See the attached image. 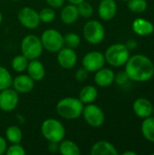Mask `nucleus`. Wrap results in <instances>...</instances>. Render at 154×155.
I'll return each instance as SVG.
<instances>
[{
	"label": "nucleus",
	"mask_w": 154,
	"mask_h": 155,
	"mask_svg": "<svg viewBox=\"0 0 154 155\" xmlns=\"http://www.w3.org/2000/svg\"><path fill=\"white\" fill-rule=\"evenodd\" d=\"M82 116L85 123L93 128L101 127L105 121V115L103 111L96 104H88L84 106Z\"/></svg>",
	"instance_id": "nucleus-8"
},
{
	"label": "nucleus",
	"mask_w": 154,
	"mask_h": 155,
	"mask_svg": "<svg viewBox=\"0 0 154 155\" xmlns=\"http://www.w3.org/2000/svg\"><path fill=\"white\" fill-rule=\"evenodd\" d=\"M58 152L62 155H79L81 150L79 146L71 140L64 139L59 143Z\"/></svg>",
	"instance_id": "nucleus-22"
},
{
	"label": "nucleus",
	"mask_w": 154,
	"mask_h": 155,
	"mask_svg": "<svg viewBox=\"0 0 154 155\" xmlns=\"http://www.w3.org/2000/svg\"><path fill=\"white\" fill-rule=\"evenodd\" d=\"M126 46L128 47V49H129V50H130L131 48L133 49V48L136 47V42H135V41H133V40H130V41L127 43Z\"/></svg>",
	"instance_id": "nucleus-37"
},
{
	"label": "nucleus",
	"mask_w": 154,
	"mask_h": 155,
	"mask_svg": "<svg viewBox=\"0 0 154 155\" xmlns=\"http://www.w3.org/2000/svg\"><path fill=\"white\" fill-rule=\"evenodd\" d=\"M27 74L34 81H42L45 76V68L41 61L38 59L30 60L26 68Z\"/></svg>",
	"instance_id": "nucleus-17"
},
{
	"label": "nucleus",
	"mask_w": 154,
	"mask_h": 155,
	"mask_svg": "<svg viewBox=\"0 0 154 155\" xmlns=\"http://www.w3.org/2000/svg\"><path fill=\"white\" fill-rule=\"evenodd\" d=\"M123 1H128V0H123Z\"/></svg>",
	"instance_id": "nucleus-43"
},
{
	"label": "nucleus",
	"mask_w": 154,
	"mask_h": 155,
	"mask_svg": "<svg viewBox=\"0 0 154 155\" xmlns=\"http://www.w3.org/2000/svg\"><path fill=\"white\" fill-rule=\"evenodd\" d=\"M64 44L65 47L76 49L81 44V37L76 33H68L64 35Z\"/></svg>",
	"instance_id": "nucleus-27"
},
{
	"label": "nucleus",
	"mask_w": 154,
	"mask_h": 155,
	"mask_svg": "<svg viewBox=\"0 0 154 155\" xmlns=\"http://www.w3.org/2000/svg\"><path fill=\"white\" fill-rule=\"evenodd\" d=\"M133 32L141 36L150 35L153 33V24L143 18H136L133 22Z\"/></svg>",
	"instance_id": "nucleus-20"
},
{
	"label": "nucleus",
	"mask_w": 154,
	"mask_h": 155,
	"mask_svg": "<svg viewBox=\"0 0 154 155\" xmlns=\"http://www.w3.org/2000/svg\"><path fill=\"white\" fill-rule=\"evenodd\" d=\"M5 139L10 143H21L23 140V132L16 125H10L5 130Z\"/></svg>",
	"instance_id": "nucleus-23"
},
{
	"label": "nucleus",
	"mask_w": 154,
	"mask_h": 155,
	"mask_svg": "<svg viewBox=\"0 0 154 155\" xmlns=\"http://www.w3.org/2000/svg\"><path fill=\"white\" fill-rule=\"evenodd\" d=\"M79 13L77 9V5H73V4H68L64 5L60 13V18L61 21L64 25H73L74 24L78 18H79Z\"/></svg>",
	"instance_id": "nucleus-19"
},
{
	"label": "nucleus",
	"mask_w": 154,
	"mask_h": 155,
	"mask_svg": "<svg viewBox=\"0 0 154 155\" xmlns=\"http://www.w3.org/2000/svg\"><path fill=\"white\" fill-rule=\"evenodd\" d=\"M5 154L7 155H25L26 152L20 143H12L7 147Z\"/></svg>",
	"instance_id": "nucleus-31"
},
{
	"label": "nucleus",
	"mask_w": 154,
	"mask_h": 155,
	"mask_svg": "<svg viewBox=\"0 0 154 155\" xmlns=\"http://www.w3.org/2000/svg\"><path fill=\"white\" fill-rule=\"evenodd\" d=\"M129 77L126 74L125 71H123V72H119L117 74H115L114 76V82L118 84V85H123L125 84L127 82H128Z\"/></svg>",
	"instance_id": "nucleus-33"
},
{
	"label": "nucleus",
	"mask_w": 154,
	"mask_h": 155,
	"mask_svg": "<svg viewBox=\"0 0 154 155\" xmlns=\"http://www.w3.org/2000/svg\"><path fill=\"white\" fill-rule=\"evenodd\" d=\"M34 81L25 74H20L13 78L12 86L18 94H28L34 88Z\"/></svg>",
	"instance_id": "nucleus-13"
},
{
	"label": "nucleus",
	"mask_w": 154,
	"mask_h": 155,
	"mask_svg": "<svg viewBox=\"0 0 154 155\" xmlns=\"http://www.w3.org/2000/svg\"><path fill=\"white\" fill-rule=\"evenodd\" d=\"M12 1H20V0H12Z\"/></svg>",
	"instance_id": "nucleus-42"
},
{
	"label": "nucleus",
	"mask_w": 154,
	"mask_h": 155,
	"mask_svg": "<svg viewBox=\"0 0 154 155\" xmlns=\"http://www.w3.org/2000/svg\"><path fill=\"white\" fill-rule=\"evenodd\" d=\"M84 104L77 97H64L58 101L55 106L57 114L65 120H76L82 116Z\"/></svg>",
	"instance_id": "nucleus-2"
},
{
	"label": "nucleus",
	"mask_w": 154,
	"mask_h": 155,
	"mask_svg": "<svg viewBox=\"0 0 154 155\" xmlns=\"http://www.w3.org/2000/svg\"><path fill=\"white\" fill-rule=\"evenodd\" d=\"M98 97V90L93 85H85L79 92L78 98L84 104L93 103Z\"/></svg>",
	"instance_id": "nucleus-21"
},
{
	"label": "nucleus",
	"mask_w": 154,
	"mask_h": 155,
	"mask_svg": "<svg viewBox=\"0 0 154 155\" xmlns=\"http://www.w3.org/2000/svg\"><path fill=\"white\" fill-rule=\"evenodd\" d=\"M90 153L92 155H118L116 148L105 140L94 143L91 147Z\"/></svg>",
	"instance_id": "nucleus-18"
},
{
	"label": "nucleus",
	"mask_w": 154,
	"mask_h": 155,
	"mask_svg": "<svg viewBox=\"0 0 154 155\" xmlns=\"http://www.w3.org/2000/svg\"><path fill=\"white\" fill-rule=\"evenodd\" d=\"M58 148H59V143H49L48 151L50 153H54L58 152Z\"/></svg>",
	"instance_id": "nucleus-36"
},
{
	"label": "nucleus",
	"mask_w": 154,
	"mask_h": 155,
	"mask_svg": "<svg viewBox=\"0 0 154 155\" xmlns=\"http://www.w3.org/2000/svg\"><path fill=\"white\" fill-rule=\"evenodd\" d=\"M152 104L146 98H138L133 104L134 114L141 118H146L152 114Z\"/></svg>",
	"instance_id": "nucleus-15"
},
{
	"label": "nucleus",
	"mask_w": 154,
	"mask_h": 155,
	"mask_svg": "<svg viewBox=\"0 0 154 155\" xmlns=\"http://www.w3.org/2000/svg\"><path fill=\"white\" fill-rule=\"evenodd\" d=\"M104 54L105 62L113 67H120L126 64L130 58V50L123 44H113L110 45Z\"/></svg>",
	"instance_id": "nucleus-4"
},
{
	"label": "nucleus",
	"mask_w": 154,
	"mask_h": 155,
	"mask_svg": "<svg viewBox=\"0 0 154 155\" xmlns=\"http://www.w3.org/2000/svg\"><path fill=\"white\" fill-rule=\"evenodd\" d=\"M77 9H78L79 15L83 18L88 19L93 15V5L90 3L86 2L85 0L82 3H80L79 5H77Z\"/></svg>",
	"instance_id": "nucleus-30"
},
{
	"label": "nucleus",
	"mask_w": 154,
	"mask_h": 155,
	"mask_svg": "<svg viewBox=\"0 0 154 155\" xmlns=\"http://www.w3.org/2000/svg\"><path fill=\"white\" fill-rule=\"evenodd\" d=\"M117 13V5L114 0H101L98 5V15L103 21L114 18Z\"/></svg>",
	"instance_id": "nucleus-14"
},
{
	"label": "nucleus",
	"mask_w": 154,
	"mask_h": 155,
	"mask_svg": "<svg viewBox=\"0 0 154 155\" xmlns=\"http://www.w3.org/2000/svg\"><path fill=\"white\" fill-rule=\"evenodd\" d=\"M56 54L57 63L63 69L71 70L76 65L78 57L74 49L64 46Z\"/></svg>",
	"instance_id": "nucleus-12"
},
{
	"label": "nucleus",
	"mask_w": 154,
	"mask_h": 155,
	"mask_svg": "<svg viewBox=\"0 0 154 155\" xmlns=\"http://www.w3.org/2000/svg\"><path fill=\"white\" fill-rule=\"evenodd\" d=\"M125 72L132 81L146 82L154 75V64L148 56L135 54L126 62Z\"/></svg>",
	"instance_id": "nucleus-1"
},
{
	"label": "nucleus",
	"mask_w": 154,
	"mask_h": 155,
	"mask_svg": "<svg viewBox=\"0 0 154 155\" xmlns=\"http://www.w3.org/2000/svg\"><path fill=\"white\" fill-rule=\"evenodd\" d=\"M38 13H39V17H40L41 22L45 23V24L52 23L55 19V16H56L54 9L50 6L42 8Z\"/></svg>",
	"instance_id": "nucleus-29"
},
{
	"label": "nucleus",
	"mask_w": 154,
	"mask_h": 155,
	"mask_svg": "<svg viewBox=\"0 0 154 155\" xmlns=\"http://www.w3.org/2000/svg\"><path fill=\"white\" fill-rule=\"evenodd\" d=\"M104 54L100 51H91L85 54L82 59L83 67L89 73H95L105 64Z\"/></svg>",
	"instance_id": "nucleus-10"
},
{
	"label": "nucleus",
	"mask_w": 154,
	"mask_h": 155,
	"mask_svg": "<svg viewBox=\"0 0 154 155\" xmlns=\"http://www.w3.org/2000/svg\"><path fill=\"white\" fill-rule=\"evenodd\" d=\"M48 6L54 9H59L64 6L65 0H45Z\"/></svg>",
	"instance_id": "nucleus-34"
},
{
	"label": "nucleus",
	"mask_w": 154,
	"mask_h": 155,
	"mask_svg": "<svg viewBox=\"0 0 154 155\" xmlns=\"http://www.w3.org/2000/svg\"><path fill=\"white\" fill-rule=\"evenodd\" d=\"M19 103V94L14 88L0 91V110L5 113L14 111Z\"/></svg>",
	"instance_id": "nucleus-11"
},
{
	"label": "nucleus",
	"mask_w": 154,
	"mask_h": 155,
	"mask_svg": "<svg viewBox=\"0 0 154 155\" xmlns=\"http://www.w3.org/2000/svg\"><path fill=\"white\" fill-rule=\"evenodd\" d=\"M41 42L44 50L49 53L55 54L64 46V35L56 29L48 28L41 35Z\"/></svg>",
	"instance_id": "nucleus-6"
},
{
	"label": "nucleus",
	"mask_w": 154,
	"mask_h": 155,
	"mask_svg": "<svg viewBox=\"0 0 154 155\" xmlns=\"http://www.w3.org/2000/svg\"><path fill=\"white\" fill-rule=\"evenodd\" d=\"M2 22H3V15H2V13H1V11H0V25H1Z\"/></svg>",
	"instance_id": "nucleus-40"
},
{
	"label": "nucleus",
	"mask_w": 154,
	"mask_h": 155,
	"mask_svg": "<svg viewBox=\"0 0 154 155\" xmlns=\"http://www.w3.org/2000/svg\"><path fill=\"white\" fill-rule=\"evenodd\" d=\"M41 134L49 143H60L64 139L66 130L59 120L47 118L41 124Z\"/></svg>",
	"instance_id": "nucleus-3"
},
{
	"label": "nucleus",
	"mask_w": 154,
	"mask_h": 155,
	"mask_svg": "<svg viewBox=\"0 0 154 155\" xmlns=\"http://www.w3.org/2000/svg\"><path fill=\"white\" fill-rule=\"evenodd\" d=\"M67 1L69 2V4H73V5H79L80 3L84 2V0H67Z\"/></svg>",
	"instance_id": "nucleus-38"
},
{
	"label": "nucleus",
	"mask_w": 154,
	"mask_h": 155,
	"mask_svg": "<svg viewBox=\"0 0 154 155\" xmlns=\"http://www.w3.org/2000/svg\"><path fill=\"white\" fill-rule=\"evenodd\" d=\"M30 60H28L24 54H18V55H15L13 59H12V62H11V67L12 69L18 73V74H21V73H24L25 71H26V68H27V65H28V63H29Z\"/></svg>",
	"instance_id": "nucleus-25"
},
{
	"label": "nucleus",
	"mask_w": 154,
	"mask_h": 155,
	"mask_svg": "<svg viewBox=\"0 0 154 155\" xmlns=\"http://www.w3.org/2000/svg\"><path fill=\"white\" fill-rule=\"evenodd\" d=\"M6 149H7V141L5 138L0 135V155L5 154Z\"/></svg>",
	"instance_id": "nucleus-35"
},
{
	"label": "nucleus",
	"mask_w": 154,
	"mask_h": 155,
	"mask_svg": "<svg viewBox=\"0 0 154 155\" xmlns=\"http://www.w3.org/2000/svg\"><path fill=\"white\" fill-rule=\"evenodd\" d=\"M152 114L154 115V107H153V109H152Z\"/></svg>",
	"instance_id": "nucleus-41"
},
{
	"label": "nucleus",
	"mask_w": 154,
	"mask_h": 155,
	"mask_svg": "<svg viewBox=\"0 0 154 155\" xmlns=\"http://www.w3.org/2000/svg\"><path fill=\"white\" fill-rule=\"evenodd\" d=\"M17 18L19 23L25 28L34 30L40 25L41 20L39 13L33 7L24 6L17 13Z\"/></svg>",
	"instance_id": "nucleus-9"
},
{
	"label": "nucleus",
	"mask_w": 154,
	"mask_h": 155,
	"mask_svg": "<svg viewBox=\"0 0 154 155\" xmlns=\"http://www.w3.org/2000/svg\"><path fill=\"white\" fill-rule=\"evenodd\" d=\"M142 133L146 140L154 143V116L144 118L142 124Z\"/></svg>",
	"instance_id": "nucleus-24"
},
{
	"label": "nucleus",
	"mask_w": 154,
	"mask_h": 155,
	"mask_svg": "<svg viewBox=\"0 0 154 155\" xmlns=\"http://www.w3.org/2000/svg\"><path fill=\"white\" fill-rule=\"evenodd\" d=\"M74 76H75V79L76 81L82 83V82H84L87 80L88 76H89V72L84 68V67H81V68H78L74 74Z\"/></svg>",
	"instance_id": "nucleus-32"
},
{
	"label": "nucleus",
	"mask_w": 154,
	"mask_h": 155,
	"mask_svg": "<svg viewBox=\"0 0 154 155\" xmlns=\"http://www.w3.org/2000/svg\"><path fill=\"white\" fill-rule=\"evenodd\" d=\"M114 72L110 68L102 67L95 72L94 82L100 87H107L114 83Z\"/></svg>",
	"instance_id": "nucleus-16"
},
{
	"label": "nucleus",
	"mask_w": 154,
	"mask_h": 155,
	"mask_svg": "<svg viewBox=\"0 0 154 155\" xmlns=\"http://www.w3.org/2000/svg\"><path fill=\"white\" fill-rule=\"evenodd\" d=\"M123 155H137V153L135 152H131V151H127V152H124Z\"/></svg>",
	"instance_id": "nucleus-39"
},
{
	"label": "nucleus",
	"mask_w": 154,
	"mask_h": 155,
	"mask_svg": "<svg viewBox=\"0 0 154 155\" xmlns=\"http://www.w3.org/2000/svg\"><path fill=\"white\" fill-rule=\"evenodd\" d=\"M128 8L136 14L143 13L148 6L146 0H128Z\"/></svg>",
	"instance_id": "nucleus-28"
},
{
	"label": "nucleus",
	"mask_w": 154,
	"mask_h": 155,
	"mask_svg": "<svg viewBox=\"0 0 154 155\" xmlns=\"http://www.w3.org/2000/svg\"><path fill=\"white\" fill-rule=\"evenodd\" d=\"M13 77L5 66L0 65V91L7 89L12 86Z\"/></svg>",
	"instance_id": "nucleus-26"
},
{
	"label": "nucleus",
	"mask_w": 154,
	"mask_h": 155,
	"mask_svg": "<svg viewBox=\"0 0 154 155\" xmlns=\"http://www.w3.org/2000/svg\"><path fill=\"white\" fill-rule=\"evenodd\" d=\"M21 52L28 60L38 59L44 51L40 37L35 35H27L21 41Z\"/></svg>",
	"instance_id": "nucleus-5"
},
{
	"label": "nucleus",
	"mask_w": 154,
	"mask_h": 155,
	"mask_svg": "<svg viewBox=\"0 0 154 155\" xmlns=\"http://www.w3.org/2000/svg\"><path fill=\"white\" fill-rule=\"evenodd\" d=\"M83 36L91 45H98L103 41L105 29L103 24L97 20L87 21L83 27Z\"/></svg>",
	"instance_id": "nucleus-7"
}]
</instances>
